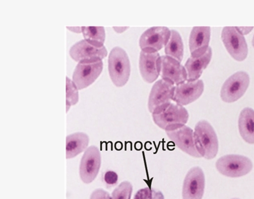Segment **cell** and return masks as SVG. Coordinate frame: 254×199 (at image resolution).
Instances as JSON below:
<instances>
[{
    "instance_id": "24",
    "label": "cell",
    "mask_w": 254,
    "mask_h": 199,
    "mask_svg": "<svg viewBox=\"0 0 254 199\" xmlns=\"http://www.w3.org/2000/svg\"><path fill=\"white\" fill-rule=\"evenodd\" d=\"M133 186L128 181H124L117 187L112 194L113 199H130Z\"/></svg>"
},
{
    "instance_id": "3",
    "label": "cell",
    "mask_w": 254,
    "mask_h": 199,
    "mask_svg": "<svg viewBox=\"0 0 254 199\" xmlns=\"http://www.w3.org/2000/svg\"><path fill=\"white\" fill-rule=\"evenodd\" d=\"M154 123L163 130L186 125L189 118L188 111L184 106L171 103L158 113L152 114Z\"/></svg>"
},
{
    "instance_id": "4",
    "label": "cell",
    "mask_w": 254,
    "mask_h": 199,
    "mask_svg": "<svg viewBox=\"0 0 254 199\" xmlns=\"http://www.w3.org/2000/svg\"><path fill=\"white\" fill-rule=\"evenodd\" d=\"M103 70V60L100 59L79 62L73 72V83L78 90L88 88L98 79Z\"/></svg>"
},
{
    "instance_id": "21",
    "label": "cell",
    "mask_w": 254,
    "mask_h": 199,
    "mask_svg": "<svg viewBox=\"0 0 254 199\" xmlns=\"http://www.w3.org/2000/svg\"><path fill=\"white\" fill-rule=\"evenodd\" d=\"M165 54L179 62L184 57V44L180 34L175 30H171V37L165 46Z\"/></svg>"
},
{
    "instance_id": "2",
    "label": "cell",
    "mask_w": 254,
    "mask_h": 199,
    "mask_svg": "<svg viewBox=\"0 0 254 199\" xmlns=\"http://www.w3.org/2000/svg\"><path fill=\"white\" fill-rule=\"evenodd\" d=\"M109 76L114 85L125 86L130 76L131 66L129 57L125 50L120 47H114L108 59Z\"/></svg>"
},
{
    "instance_id": "28",
    "label": "cell",
    "mask_w": 254,
    "mask_h": 199,
    "mask_svg": "<svg viewBox=\"0 0 254 199\" xmlns=\"http://www.w3.org/2000/svg\"><path fill=\"white\" fill-rule=\"evenodd\" d=\"M236 29L240 32L241 34L244 35L248 34L250 33L252 30L254 29L253 27H236Z\"/></svg>"
},
{
    "instance_id": "15",
    "label": "cell",
    "mask_w": 254,
    "mask_h": 199,
    "mask_svg": "<svg viewBox=\"0 0 254 199\" xmlns=\"http://www.w3.org/2000/svg\"><path fill=\"white\" fill-rule=\"evenodd\" d=\"M171 37V31L166 27H153L141 35L139 45L141 50L153 49L158 52L166 46Z\"/></svg>"
},
{
    "instance_id": "17",
    "label": "cell",
    "mask_w": 254,
    "mask_h": 199,
    "mask_svg": "<svg viewBox=\"0 0 254 199\" xmlns=\"http://www.w3.org/2000/svg\"><path fill=\"white\" fill-rule=\"evenodd\" d=\"M210 27H194L189 38L191 57H200L205 54L210 47Z\"/></svg>"
},
{
    "instance_id": "18",
    "label": "cell",
    "mask_w": 254,
    "mask_h": 199,
    "mask_svg": "<svg viewBox=\"0 0 254 199\" xmlns=\"http://www.w3.org/2000/svg\"><path fill=\"white\" fill-rule=\"evenodd\" d=\"M212 58V49L209 47L207 51L198 57H190L185 64L189 80H197L203 73L204 69L208 66Z\"/></svg>"
},
{
    "instance_id": "9",
    "label": "cell",
    "mask_w": 254,
    "mask_h": 199,
    "mask_svg": "<svg viewBox=\"0 0 254 199\" xmlns=\"http://www.w3.org/2000/svg\"><path fill=\"white\" fill-rule=\"evenodd\" d=\"M139 68L143 80L152 83L161 73V57L153 49L141 50L139 59Z\"/></svg>"
},
{
    "instance_id": "27",
    "label": "cell",
    "mask_w": 254,
    "mask_h": 199,
    "mask_svg": "<svg viewBox=\"0 0 254 199\" xmlns=\"http://www.w3.org/2000/svg\"><path fill=\"white\" fill-rule=\"evenodd\" d=\"M90 199H113L110 195L103 189H98L94 191Z\"/></svg>"
},
{
    "instance_id": "5",
    "label": "cell",
    "mask_w": 254,
    "mask_h": 199,
    "mask_svg": "<svg viewBox=\"0 0 254 199\" xmlns=\"http://www.w3.org/2000/svg\"><path fill=\"white\" fill-rule=\"evenodd\" d=\"M176 85L171 81L161 79L154 83L149 94L148 109L151 113H158L173 101Z\"/></svg>"
},
{
    "instance_id": "16",
    "label": "cell",
    "mask_w": 254,
    "mask_h": 199,
    "mask_svg": "<svg viewBox=\"0 0 254 199\" xmlns=\"http://www.w3.org/2000/svg\"><path fill=\"white\" fill-rule=\"evenodd\" d=\"M161 75L162 79L170 81L176 85L188 79L185 67L177 60L167 56L161 57Z\"/></svg>"
},
{
    "instance_id": "1",
    "label": "cell",
    "mask_w": 254,
    "mask_h": 199,
    "mask_svg": "<svg viewBox=\"0 0 254 199\" xmlns=\"http://www.w3.org/2000/svg\"><path fill=\"white\" fill-rule=\"evenodd\" d=\"M194 141L201 157L211 160L218 151V140L215 130L208 122L199 121L194 131Z\"/></svg>"
},
{
    "instance_id": "30",
    "label": "cell",
    "mask_w": 254,
    "mask_h": 199,
    "mask_svg": "<svg viewBox=\"0 0 254 199\" xmlns=\"http://www.w3.org/2000/svg\"></svg>"
},
{
    "instance_id": "8",
    "label": "cell",
    "mask_w": 254,
    "mask_h": 199,
    "mask_svg": "<svg viewBox=\"0 0 254 199\" xmlns=\"http://www.w3.org/2000/svg\"><path fill=\"white\" fill-rule=\"evenodd\" d=\"M221 39L228 53L235 61H245L248 55L247 42L236 27H224L221 32Z\"/></svg>"
},
{
    "instance_id": "14",
    "label": "cell",
    "mask_w": 254,
    "mask_h": 199,
    "mask_svg": "<svg viewBox=\"0 0 254 199\" xmlns=\"http://www.w3.org/2000/svg\"><path fill=\"white\" fill-rule=\"evenodd\" d=\"M69 56L74 61L80 62L88 60L106 58L108 51L105 46H98L84 39L74 44L69 49Z\"/></svg>"
},
{
    "instance_id": "13",
    "label": "cell",
    "mask_w": 254,
    "mask_h": 199,
    "mask_svg": "<svg viewBox=\"0 0 254 199\" xmlns=\"http://www.w3.org/2000/svg\"><path fill=\"white\" fill-rule=\"evenodd\" d=\"M204 91V83L201 79L189 80L176 85L173 98L174 103L186 106L193 103L200 98Z\"/></svg>"
},
{
    "instance_id": "20",
    "label": "cell",
    "mask_w": 254,
    "mask_h": 199,
    "mask_svg": "<svg viewBox=\"0 0 254 199\" xmlns=\"http://www.w3.org/2000/svg\"><path fill=\"white\" fill-rule=\"evenodd\" d=\"M89 138L86 133H76L67 136L66 141V158L75 157L86 151L88 148Z\"/></svg>"
},
{
    "instance_id": "26",
    "label": "cell",
    "mask_w": 254,
    "mask_h": 199,
    "mask_svg": "<svg viewBox=\"0 0 254 199\" xmlns=\"http://www.w3.org/2000/svg\"><path fill=\"white\" fill-rule=\"evenodd\" d=\"M118 175L113 171H108L104 175V181L107 185L113 186L118 182Z\"/></svg>"
},
{
    "instance_id": "6",
    "label": "cell",
    "mask_w": 254,
    "mask_h": 199,
    "mask_svg": "<svg viewBox=\"0 0 254 199\" xmlns=\"http://www.w3.org/2000/svg\"><path fill=\"white\" fill-rule=\"evenodd\" d=\"M216 167L221 175L227 177L239 178L250 173L253 165L250 159L245 156L228 155L219 159L216 161Z\"/></svg>"
},
{
    "instance_id": "7",
    "label": "cell",
    "mask_w": 254,
    "mask_h": 199,
    "mask_svg": "<svg viewBox=\"0 0 254 199\" xmlns=\"http://www.w3.org/2000/svg\"><path fill=\"white\" fill-rule=\"evenodd\" d=\"M250 84V77L245 71L236 72L226 79L221 90V98L228 103L242 98Z\"/></svg>"
},
{
    "instance_id": "29",
    "label": "cell",
    "mask_w": 254,
    "mask_h": 199,
    "mask_svg": "<svg viewBox=\"0 0 254 199\" xmlns=\"http://www.w3.org/2000/svg\"><path fill=\"white\" fill-rule=\"evenodd\" d=\"M252 43H253V46L254 47V37H253Z\"/></svg>"
},
{
    "instance_id": "22",
    "label": "cell",
    "mask_w": 254,
    "mask_h": 199,
    "mask_svg": "<svg viewBox=\"0 0 254 199\" xmlns=\"http://www.w3.org/2000/svg\"><path fill=\"white\" fill-rule=\"evenodd\" d=\"M82 33L84 39L98 46H104L106 32L104 27H82Z\"/></svg>"
},
{
    "instance_id": "12",
    "label": "cell",
    "mask_w": 254,
    "mask_h": 199,
    "mask_svg": "<svg viewBox=\"0 0 254 199\" xmlns=\"http://www.w3.org/2000/svg\"><path fill=\"white\" fill-rule=\"evenodd\" d=\"M205 178L200 167L191 168L187 174L183 188V199H202Z\"/></svg>"
},
{
    "instance_id": "19",
    "label": "cell",
    "mask_w": 254,
    "mask_h": 199,
    "mask_svg": "<svg viewBox=\"0 0 254 199\" xmlns=\"http://www.w3.org/2000/svg\"><path fill=\"white\" fill-rule=\"evenodd\" d=\"M239 131L244 140L254 144V110L246 108L241 112L238 121Z\"/></svg>"
},
{
    "instance_id": "23",
    "label": "cell",
    "mask_w": 254,
    "mask_h": 199,
    "mask_svg": "<svg viewBox=\"0 0 254 199\" xmlns=\"http://www.w3.org/2000/svg\"><path fill=\"white\" fill-rule=\"evenodd\" d=\"M79 101L78 89L68 77H66V110L75 105Z\"/></svg>"
},
{
    "instance_id": "11",
    "label": "cell",
    "mask_w": 254,
    "mask_h": 199,
    "mask_svg": "<svg viewBox=\"0 0 254 199\" xmlns=\"http://www.w3.org/2000/svg\"><path fill=\"white\" fill-rule=\"evenodd\" d=\"M167 135L184 152L195 158H201L196 150L194 141V132L186 125L166 131Z\"/></svg>"
},
{
    "instance_id": "25",
    "label": "cell",
    "mask_w": 254,
    "mask_h": 199,
    "mask_svg": "<svg viewBox=\"0 0 254 199\" xmlns=\"http://www.w3.org/2000/svg\"><path fill=\"white\" fill-rule=\"evenodd\" d=\"M134 199H164V197L161 191L146 188L139 190Z\"/></svg>"
},
{
    "instance_id": "10",
    "label": "cell",
    "mask_w": 254,
    "mask_h": 199,
    "mask_svg": "<svg viewBox=\"0 0 254 199\" xmlns=\"http://www.w3.org/2000/svg\"><path fill=\"white\" fill-rule=\"evenodd\" d=\"M101 155L100 151L96 146H91L86 149L79 165V176L83 182L89 184L95 180L100 170Z\"/></svg>"
}]
</instances>
